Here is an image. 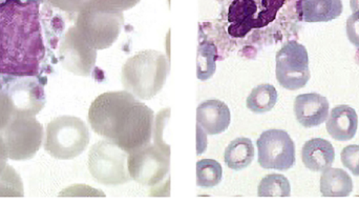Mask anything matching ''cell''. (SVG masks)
<instances>
[{
  "mask_svg": "<svg viewBox=\"0 0 359 203\" xmlns=\"http://www.w3.org/2000/svg\"><path fill=\"white\" fill-rule=\"evenodd\" d=\"M221 12L201 27L200 39L213 42L217 60L230 53L253 58L262 48L291 36L299 20V0H219Z\"/></svg>",
  "mask_w": 359,
  "mask_h": 203,
  "instance_id": "1",
  "label": "cell"
},
{
  "mask_svg": "<svg viewBox=\"0 0 359 203\" xmlns=\"http://www.w3.org/2000/svg\"><path fill=\"white\" fill-rule=\"evenodd\" d=\"M46 56L39 0H0V75L35 77Z\"/></svg>",
  "mask_w": 359,
  "mask_h": 203,
  "instance_id": "2",
  "label": "cell"
},
{
  "mask_svg": "<svg viewBox=\"0 0 359 203\" xmlns=\"http://www.w3.org/2000/svg\"><path fill=\"white\" fill-rule=\"evenodd\" d=\"M88 122L96 134L130 154L151 143L155 114L128 91H116L93 101Z\"/></svg>",
  "mask_w": 359,
  "mask_h": 203,
  "instance_id": "3",
  "label": "cell"
},
{
  "mask_svg": "<svg viewBox=\"0 0 359 203\" xmlns=\"http://www.w3.org/2000/svg\"><path fill=\"white\" fill-rule=\"evenodd\" d=\"M170 59L158 51L139 52L122 67L124 89L137 98L149 100L161 92L170 74Z\"/></svg>",
  "mask_w": 359,
  "mask_h": 203,
  "instance_id": "4",
  "label": "cell"
},
{
  "mask_svg": "<svg viewBox=\"0 0 359 203\" xmlns=\"http://www.w3.org/2000/svg\"><path fill=\"white\" fill-rule=\"evenodd\" d=\"M124 25L123 12L105 10L88 0L76 17V29L96 50L111 48Z\"/></svg>",
  "mask_w": 359,
  "mask_h": 203,
  "instance_id": "5",
  "label": "cell"
},
{
  "mask_svg": "<svg viewBox=\"0 0 359 203\" xmlns=\"http://www.w3.org/2000/svg\"><path fill=\"white\" fill-rule=\"evenodd\" d=\"M90 139L86 122L75 116H60L46 126L44 150L56 159L71 160L86 151Z\"/></svg>",
  "mask_w": 359,
  "mask_h": 203,
  "instance_id": "6",
  "label": "cell"
},
{
  "mask_svg": "<svg viewBox=\"0 0 359 203\" xmlns=\"http://www.w3.org/2000/svg\"><path fill=\"white\" fill-rule=\"evenodd\" d=\"M128 153L111 141L101 140L88 154V170L93 178L107 187H117L132 181L128 169Z\"/></svg>",
  "mask_w": 359,
  "mask_h": 203,
  "instance_id": "7",
  "label": "cell"
},
{
  "mask_svg": "<svg viewBox=\"0 0 359 203\" xmlns=\"http://www.w3.org/2000/svg\"><path fill=\"white\" fill-rule=\"evenodd\" d=\"M128 169L136 183L151 188L160 185L170 173V145L149 143L132 152L128 157Z\"/></svg>",
  "mask_w": 359,
  "mask_h": 203,
  "instance_id": "8",
  "label": "cell"
},
{
  "mask_svg": "<svg viewBox=\"0 0 359 203\" xmlns=\"http://www.w3.org/2000/svg\"><path fill=\"white\" fill-rule=\"evenodd\" d=\"M8 157L16 162L29 160L39 151L43 128L35 116L17 115L0 131Z\"/></svg>",
  "mask_w": 359,
  "mask_h": 203,
  "instance_id": "9",
  "label": "cell"
},
{
  "mask_svg": "<svg viewBox=\"0 0 359 203\" xmlns=\"http://www.w3.org/2000/svg\"><path fill=\"white\" fill-rule=\"evenodd\" d=\"M278 84L289 91L303 89L310 79L309 56L303 44L292 40L282 46L276 57Z\"/></svg>",
  "mask_w": 359,
  "mask_h": 203,
  "instance_id": "10",
  "label": "cell"
},
{
  "mask_svg": "<svg viewBox=\"0 0 359 203\" xmlns=\"http://www.w3.org/2000/svg\"><path fill=\"white\" fill-rule=\"evenodd\" d=\"M259 164L265 170L287 171L295 164V145L288 133L268 130L257 141Z\"/></svg>",
  "mask_w": 359,
  "mask_h": 203,
  "instance_id": "11",
  "label": "cell"
},
{
  "mask_svg": "<svg viewBox=\"0 0 359 203\" xmlns=\"http://www.w3.org/2000/svg\"><path fill=\"white\" fill-rule=\"evenodd\" d=\"M59 59L67 71L88 77L96 65L97 50L82 38L76 27H72L61 39Z\"/></svg>",
  "mask_w": 359,
  "mask_h": 203,
  "instance_id": "12",
  "label": "cell"
},
{
  "mask_svg": "<svg viewBox=\"0 0 359 203\" xmlns=\"http://www.w3.org/2000/svg\"><path fill=\"white\" fill-rule=\"evenodd\" d=\"M0 79L14 103L16 116H36L43 109V89L35 78L0 75Z\"/></svg>",
  "mask_w": 359,
  "mask_h": 203,
  "instance_id": "13",
  "label": "cell"
},
{
  "mask_svg": "<svg viewBox=\"0 0 359 203\" xmlns=\"http://www.w3.org/2000/svg\"><path fill=\"white\" fill-rule=\"evenodd\" d=\"M231 114L229 107L217 99L203 101L196 109V124L208 135H219L229 128Z\"/></svg>",
  "mask_w": 359,
  "mask_h": 203,
  "instance_id": "14",
  "label": "cell"
},
{
  "mask_svg": "<svg viewBox=\"0 0 359 203\" xmlns=\"http://www.w3.org/2000/svg\"><path fill=\"white\" fill-rule=\"evenodd\" d=\"M294 114L304 128L320 126L328 119V100L318 93L299 95L294 101Z\"/></svg>",
  "mask_w": 359,
  "mask_h": 203,
  "instance_id": "15",
  "label": "cell"
},
{
  "mask_svg": "<svg viewBox=\"0 0 359 203\" xmlns=\"http://www.w3.org/2000/svg\"><path fill=\"white\" fill-rule=\"evenodd\" d=\"M358 128V113L349 105H337L327 119V132L335 140H351L355 136Z\"/></svg>",
  "mask_w": 359,
  "mask_h": 203,
  "instance_id": "16",
  "label": "cell"
},
{
  "mask_svg": "<svg viewBox=\"0 0 359 203\" xmlns=\"http://www.w3.org/2000/svg\"><path fill=\"white\" fill-rule=\"evenodd\" d=\"M302 160L313 172H324L335 160V151L330 141L323 138L308 140L302 150Z\"/></svg>",
  "mask_w": 359,
  "mask_h": 203,
  "instance_id": "17",
  "label": "cell"
},
{
  "mask_svg": "<svg viewBox=\"0 0 359 203\" xmlns=\"http://www.w3.org/2000/svg\"><path fill=\"white\" fill-rule=\"evenodd\" d=\"M343 13L341 0H299V20L305 22H328Z\"/></svg>",
  "mask_w": 359,
  "mask_h": 203,
  "instance_id": "18",
  "label": "cell"
},
{
  "mask_svg": "<svg viewBox=\"0 0 359 203\" xmlns=\"http://www.w3.org/2000/svg\"><path fill=\"white\" fill-rule=\"evenodd\" d=\"M353 191V181L346 171L328 168L320 177V192L326 197H345Z\"/></svg>",
  "mask_w": 359,
  "mask_h": 203,
  "instance_id": "19",
  "label": "cell"
},
{
  "mask_svg": "<svg viewBox=\"0 0 359 203\" xmlns=\"http://www.w3.org/2000/svg\"><path fill=\"white\" fill-rule=\"evenodd\" d=\"M255 155L252 141L246 137H238L226 148L224 160L230 170L242 171L250 166Z\"/></svg>",
  "mask_w": 359,
  "mask_h": 203,
  "instance_id": "20",
  "label": "cell"
},
{
  "mask_svg": "<svg viewBox=\"0 0 359 203\" xmlns=\"http://www.w3.org/2000/svg\"><path fill=\"white\" fill-rule=\"evenodd\" d=\"M278 101V91L271 84H259L251 91L247 98V107L253 113L264 114L271 111Z\"/></svg>",
  "mask_w": 359,
  "mask_h": 203,
  "instance_id": "21",
  "label": "cell"
},
{
  "mask_svg": "<svg viewBox=\"0 0 359 203\" xmlns=\"http://www.w3.org/2000/svg\"><path fill=\"white\" fill-rule=\"evenodd\" d=\"M217 48L213 42L200 39L196 55V75L202 81L215 75L217 70Z\"/></svg>",
  "mask_w": 359,
  "mask_h": 203,
  "instance_id": "22",
  "label": "cell"
},
{
  "mask_svg": "<svg viewBox=\"0 0 359 203\" xmlns=\"http://www.w3.org/2000/svg\"><path fill=\"white\" fill-rule=\"evenodd\" d=\"M223 178V169L212 159H202L196 162V185L201 189H212Z\"/></svg>",
  "mask_w": 359,
  "mask_h": 203,
  "instance_id": "23",
  "label": "cell"
},
{
  "mask_svg": "<svg viewBox=\"0 0 359 203\" xmlns=\"http://www.w3.org/2000/svg\"><path fill=\"white\" fill-rule=\"evenodd\" d=\"M290 194V183L284 175L280 174H270L264 177L257 189L259 197H288Z\"/></svg>",
  "mask_w": 359,
  "mask_h": 203,
  "instance_id": "24",
  "label": "cell"
},
{
  "mask_svg": "<svg viewBox=\"0 0 359 203\" xmlns=\"http://www.w3.org/2000/svg\"><path fill=\"white\" fill-rule=\"evenodd\" d=\"M23 183L18 173L11 166L0 174V197H22Z\"/></svg>",
  "mask_w": 359,
  "mask_h": 203,
  "instance_id": "25",
  "label": "cell"
},
{
  "mask_svg": "<svg viewBox=\"0 0 359 203\" xmlns=\"http://www.w3.org/2000/svg\"><path fill=\"white\" fill-rule=\"evenodd\" d=\"M16 116V107L0 79V131L4 130Z\"/></svg>",
  "mask_w": 359,
  "mask_h": 203,
  "instance_id": "26",
  "label": "cell"
},
{
  "mask_svg": "<svg viewBox=\"0 0 359 203\" xmlns=\"http://www.w3.org/2000/svg\"><path fill=\"white\" fill-rule=\"evenodd\" d=\"M341 162L354 176H359V145H348L341 151Z\"/></svg>",
  "mask_w": 359,
  "mask_h": 203,
  "instance_id": "27",
  "label": "cell"
},
{
  "mask_svg": "<svg viewBox=\"0 0 359 203\" xmlns=\"http://www.w3.org/2000/svg\"><path fill=\"white\" fill-rule=\"evenodd\" d=\"M95 4L109 11L124 12L136 6L141 0H93Z\"/></svg>",
  "mask_w": 359,
  "mask_h": 203,
  "instance_id": "28",
  "label": "cell"
},
{
  "mask_svg": "<svg viewBox=\"0 0 359 203\" xmlns=\"http://www.w3.org/2000/svg\"><path fill=\"white\" fill-rule=\"evenodd\" d=\"M52 8H58L67 14H75L81 10L88 0H44Z\"/></svg>",
  "mask_w": 359,
  "mask_h": 203,
  "instance_id": "29",
  "label": "cell"
},
{
  "mask_svg": "<svg viewBox=\"0 0 359 203\" xmlns=\"http://www.w3.org/2000/svg\"><path fill=\"white\" fill-rule=\"evenodd\" d=\"M347 36L359 50V12L353 13L347 20Z\"/></svg>",
  "mask_w": 359,
  "mask_h": 203,
  "instance_id": "30",
  "label": "cell"
},
{
  "mask_svg": "<svg viewBox=\"0 0 359 203\" xmlns=\"http://www.w3.org/2000/svg\"><path fill=\"white\" fill-rule=\"evenodd\" d=\"M8 153H6V145H4V138L0 134V174L2 171L6 168V162H8Z\"/></svg>",
  "mask_w": 359,
  "mask_h": 203,
  "instance_id": "31",
  "label": "cell"
},
{
  "mask_svg": "<svg viewBox=\"0 0 359 203\" xmlns=\"http://www.w3.org/2000/svg\"><path fill=\"white\" fill-rule=\"evenodd\" d=\"M350 6L354 13L359 12V0H350Z\"/></svg>",
  "mask_w": 359,
  "mask_h": 203,
  "instance_id": "32",
  "label": "cell"
}]
</instances>
